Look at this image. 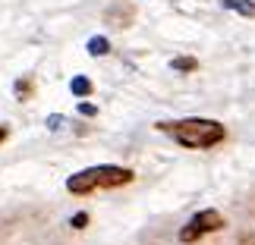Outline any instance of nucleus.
I'll return each mask as SVG.
<instances>
[{"label":"nucleus","instance_id":"obj_2","mask_svg":"<svg viewBox=\"0 0 255 245\" xmlns=\"http://www.w3.org/2000/svg\"><path fill=\"white\" fill-rule=\"evenodd\" d=\"M132 182V170L126 166H114V163H101V166H88L79 170L66 179V189L73 195H92L98 189H120V185Z\"/></svg>","mask_w":255,"mask_h":245},{"label":"nucleus","instance_id":"obj_8","mask_svg":"<svg viewBox=\"0 0 255 245\" xmlns=\"http://www.w3.org/2000/svg\"><path fill=\"white\" fill-rule=\"evenodd\" d=\"M16 97L19 101H28V97H32V79H19L16 82Z\"/></svg>","mask_w":255,"mask_h":245},{"label":"nucleus","instance_id":"obj_5","mask_svg":"<svg viewBox=\"0 0 255 245\" xmlns=\"http://www.w3.org/2000/svg\"><path fill=\"white\" fill-rule=\"evenodd\" d=\"M107 51H111V41H107V38H101V35L88 38V54L92 57H104Z\"/></svg>","mask_w":255,"mask_h":245},{"label":"nucleus","instance_id":"obj_1","mask_svg":"<svg viewBox=\"0 0 255 245\" xmlns=\"http://www.w3.org/2000/svg\"><path fill=\"white\" fill-rule=\"evenodd\" d=\"M158 129L164 135H170L176 145L189 151H208L214 145H221L227 139V129L218 120H208V116H186V120H167L158 123Z\"/></svg>","mask_w":255,"mask_h":245},{"label":"nucleus","instance_id":"obj_3","mask_svg":"<svg viewBox=\"0 0 255 245\" xmlns=\"http://www.w3.org/2000/svg\"><path fill=\"white\" fill-rule=\"evenodd\" d=\"M218 230H224V214L214 211V208L199 211V214H195V217L180 230V242H183V245H192V242H199V239L208 236V233H218Z\"/></svg>","mask_w":255,"mask_h":245},{"label":"nucleus","instance_id":"obj_12","mask_svg":"<svg viewBox=\"0 0 255 245\" xmlns=\"http://www.w3.org/2000/svg\"><path fill=\"white\" fill-rule=\"evenodd\" d=\"M6 135H9V129H6V126H0V145H3V139H6Z\"/></svg>","mask_w":255,"mask_h":245},{"label":"nucleus","instance_id":"obj_7","mask_svg":"<svg viewBox=\"0 0 255 245\" xmlns=\"http://www.w3.org/2000/svg\"><path fill=\"white\" fill-rule=\"evenodd\" d=\"M170 66L176 73H192V70H199V60H195V57H176Z\"/></svg>","mask_w":255,"mask_h":245},{"label":"nucleus","instance_id":"obj_11","mask_svg":"<svg viewBox=\"0 0 255 245\" xmlns=\"http://www.w3.org/2000/svg\"><path fill=\"white\" fill-rule=\"evenodd\" d=\"M63 126V116H47V129H60Z\"/></svg>","mask_w":255,"mask_h":245},{"label":"nucleus","instance_id":"obj_4","mask_svg":"<svg viewBox=\"0 0 255 245\" xmlns=\"http://www.w3.org/2000/svg\"><path fill=\"white\" fill-rule=\"evenodd\" d=\"M221 3H224V9H233V13H240L246 19L255 16V3H252V0H221Z\"/></svg>","mask_w":255,"mask_h":245},{"label":"nucleus","instance_id":"obj_9","mask_svg":"<svg viewBox=\"0 0 255 245\" xmlns=\"http://www.w3.org/2000/svg\"><path fill=\"white\" fill-rule=\"evenodd\" d=\"M70 223H73V230H85L88 227V214H76Z\"/></svg>","mask_w":255,"mask_h":245},{"label":"nucleus","instance_id":"obj_6","mask_svg":"<svg viewBox=\"0 0 255 245\" xmlns=\"http://www.w3.org/2000/svg\"><path fill=\"white\" fill-rule=\"evenodd\" d=\"M70 88H73L76 97H88V94H92V82H88L85 76H76V79L70 82Z\"/></svg>","mask_w":255,"mask_h":245},{"label":"nucleus","instance_id":"obj_10","mask_svg":"<svg viewBox=\"0 0 255 245\" xmlns=\"http://www.w3.org/2000/svg\"><path fill=\"white\" fill-rule=\"evenodd\" d=\"M79 113H82V116H98V107L88 104V101H82V104H79Z\"/></svg>","mask_w":255,"mask_h":245}]
</instances>
